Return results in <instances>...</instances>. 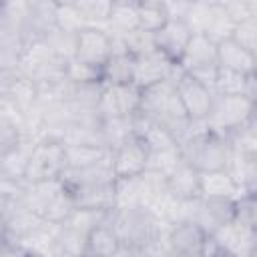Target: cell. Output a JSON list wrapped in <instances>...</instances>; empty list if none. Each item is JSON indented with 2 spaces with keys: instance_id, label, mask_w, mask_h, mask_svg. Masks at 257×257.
I'll return each instance as SVG.
<instances>
[{
  "instance_id": "1",
  "label": "cell",
  "mask_w": 257,
  "mask_h": 257,
  "mask_svg": "<svg viewBox=\"0 0 257 257\" xmlns=\"http://www.w3.org/2000/svg\"><path fill=\"white\" fill-rule=\"evenodd\" d=\"M22 205L32 213H36L46 223H54V225H62L76 209L70 191L64 187L60 179L28 185Z\"/></svg>"
},
{
  "instance_id": "2",
  "label": "cell",
  "mask_w": 257,
  "mask_h": 257,
  "mask_svg": "<svg viewBox=\"0 0 257 257\" xmlns=\"http://www.w3.org/2000/svg\"><path fill=\"white\" fill-rule=\"evenodd\" d=\"M64 169V145L60 141H36L28 155L22 179L28 185L52 181L60 179Z\"/></svg>"
},
{
  "instance_id": "3",
  "label": "cell",
  "mask_w": 257,
  "mask_h": 257,
  "mask_svg": "<svg viewBox=\"0 0 257 257\" xmlns=\"http://www.w3.org/2000/svg\"><path fill=\"white\" fill-rule=\"evenodd\" d=\"M255 118V102L245 96H217L213 100L207 124L213 133L227 137L231 131L247 124Z\"/></svg>"
},
{
  "instance_id": "4",
  "label": "cell",
  "mask_w": 257,
  "mask_h": 257,
  "mask_svg": "<svg viewBox=\"0 0 257 257\" xmlns=\"http://www.w3.org/2000/svg\"><path fill=\"white\" fill-rule=\"evenodd\" d=\"M183 76H185V72L181 70V66L177 62L169 60L167 56H163L159 50L135 58L133 84L139 90H145V88H149L157 82H163V80L177 84Z\"/></svg>"
},
{
  "instance_id": "5",
  "label": "cell",
  "mask_w": 257,
  "mask_h": 257,
  "mask_svg": "<svg viewBox=\"0 0 257 257\" xmlns=\"http://www.w3.org/2000/svg\"><path fill=\"white\" fill-rule=\"evenodd\" d=\"M139 108H141V90L135 84H104L96 106L102 120L128 118L137 114Z\"/></svg>"
},
{
  "instance_id": "6",
  "label": "cell",
  "mask_w": 257,
  "mask_h": 257,
  "mask_svg": "<svg viewBox=\"0 0 257 257\" xmlns=\"http://www.w3.org/2000/svg\"><path fill=\"white\" fill-rule=\"evenodd\" d=\"M235 201H205L193 199L189 209V221L195 223L207 237H211L221 225L233 221Z\"/></svg>"
},
{
  "instance_id": "7",
  "label": "cell",
  "mask_w": 257,
  "mask_h": 257,
  "mask_svg": "<svg viewBox=\"0 0 257 257\" xmlns=\"http://www.w3.org/2000/svg\"><path fill=\"white\" fill-rule=\"evenodd\" d=\"M211 237L231 257H255L257 233L251 227L239 225L237 221H229L221 225Z\"/></svg>"
},
{
  "instance_id": "8",
  "label": "cell",
  "mask_w": 257,
  "mask_h": 257,
  "mask_svg": "<svg viewBox=\"0 0 257 257\" xmlns=\"http://www.w3.org/2000/svg\"><path fill=\"white\" fill-rule=\"evenodd\" d=\"M175 90L179 94V100H181L189 120H207V116L211 114V108H213V100H215V92L211 88L195 82L193 78H189L185 74L175 84Z\"/></svg>"
},
{
  "instance_id": "9",
  "label": "cell",
  "mask_w": 257,
  "mask_h": 257,
  "mask_svg": "<svg viewBox=\"0 0 257 257\" xmlns=\"http://www.w3.org/2000/svg\"><path fill=\"white\" fill-rule=\"evenodd\" d=\"M110 56H112V40L104 28H84L78 32L74 60L88 62L94 66H104Z\"/></svg>"
},
{
  "instance_id": "10",
  "label": "cell",
  "mask_w": 257,
  "mask_h": 257,
  "mask_svg": "<svg viewBox=\"0 0 257 257\" xmlns=\"http://www.w3.org/2000/svg\"><path fill=\"white\" fill-rule=\"evenodd\" d=\"M147 159H149V149L145 147V143L139 141L137 137L128 139L110 153L114 177L124 179V177L141 175L147 169Z\"/></svg>"
},
{
  "instance_id": "11",
  "label": "cell",
  "mask_w": 257,
  "mask_h": 257,
  "mask_svg": "<svg viewBox=\"0 0 257 257\" xmlns=\"http://www.w3.org/2000/svg\"><path fill=\"white\" fill-rule=\"evenodd\" d=\"M44 225H46L44 219H40L36 213H32L22 203H18L10 211V215L6 217V221L2 223V227H0V241H6V243L16 245L18 241L26 239L28 235L40 231Z\"/></svg>"
},
{
  "instance_id": "12",
  "label": "cell",
  "mask_w": 257,
  "mask_h": 257,
  "mask_svg": "<svg viewBox=\"0 0 257 257\" xmlns=\"http://www.w3.org/2000/svg\"><path fill=\"white\" fill-rule=\"evenodd\" d=\"M153 36H155V48L169 60L179 62V58L193 34L183 20H167V24L161 26L157 32H153Z\"/></svg>"
},
{
  "instance_id": "13",
  "label": "cell",
  "mask_w": 257,
  "mask_h": 257,
  "mask_svg": "<svg viewBox=\"0 0 257 257\" xmlns=\"http://www.w3.org/2000/svg\"><path fill=\"white\" fill-rule=\"evenodd\" d=\"M241 195H245L235 181L229 177V173L223 171H209L199 173V199L205 201H235Z\"/></svg>"
},
{
  "instance_id": "14",
  "label": "cell",
  "mask_w": 257,
  "mask_h": 257,
  "mask_svg": "<svg viewBox=\"0 0 257 257\" xmlns=\"http://www.w3.org/2000/svg\"><path fill=\"white\" fill-rule=\"evenodd\" d=\"M181 70L187 74L191 70L203 68V66H215L217 64V44H213L203 34H193L177 62Z\"/></svg>"
},
{
  "instance_id": "15",
  "label": "cell",
  "mask_w": 257,
  "mask_h": 257,
  "mask_svg": "<svg viewBox=\"0 0 257 257\" xmlns=\"http://www.w3.org/2000/svg\"><path fill=\"white\" fill-rule=\"evenodd\" d=\"M217 66L249 76L255 74L257 70V54L245 50L243 46H239L235 40L229 38L217 44Z\"/></svg>"
},
{
  "instance_id": "16",
  "label": "cell",
  "mask_w": 257,
  "mask_h": 257,
  "mask_svg": "<svg viewBox=\"0 0 257 257\" xmlns=\"http://www.w3.org/2000/svg\"><path fill=\"white\" fill-rule=\"evenodd\" d=\"M213 92L217 96H245L255 102V96H257L255 74L245 76V74H239L227 68H219L215 84H213Z\"/></svg>"
},
{
  "instance_id": "17",
  "label": "cell",
  "mask_w": 257,
  "mask_h": 257,
  "mask_svg": "<svg viewBox=\"0 0 257 257\" xmlns=\"http://www.w3.org/2000/svg\"><path fill=\"white\" fill-rule=\"evenodd\" d=\"M207 235L191 221L173 225L167 235V245L185 257H201V249Z\"/></svg>"
},
{
  "instance_id": "18",
  "label": "cell",
  "mask_w": 257,
  "mask_h": 257,
  "mask_svg": "<svg viewBox=\"0 0 257 257\" xmlns=\"http://www.w3.org/2000/svg\"><path fill=\"white\" fill-rule=\"evenodd\" d=\"M169 195L179 201H193L199 199V171L189 163L181 161L177 169L167 177Z\"/></svg>"
},
{
  "instance_id": "19",
  "label": "cell",
  "mask_w": 257,
  "mask_h": 257,
  "mask_svg": "<svg viewBox=\"0 0 257 257\" xmlns=\"http://www.w3.org/2000/svg\"><path fill=\"white\" fill-rule=\"evenodd\" d=\"M76 209H96V211H112L114 209V183L112 185H92V187H76L68 189Z\"/></svg>"
},
{
  "instance_id": "20",
  "label": "cell",
  "mask_w": 257,
  "mask_h": 257,
  "mask_svg": "<svg viewBox=\"0 0 257 257\" xmlns=\"http://www.w3.org/2000/svg\"><path fill=\"white\" fill-rule=\"evenodd\" d=\"M225 171L229 173V177L235 181V185L243 193H255V185H257V157L229 151V159H227Z\"/></svg>"
},
{
  "instance_id": "21",
  "label": "cell",
  "mask_w": 257,
  "mask_h": 257,
  "mask_svg": "<svg viewBox=\"0 0 257 257\" xmlns=\"http://www.w3.org/2000/svg\"><path fill=\"white\" fill-rule=\"evenodd\" d=\"M6 100L14 106V110L22 116L38 102V86L28 76H22L18 72L12 74L8 88H6Z\"/></svg>"
},
{
  "instance_id": "22",
  "label": "cell",
  "mask_w": 257,
  "mask_h": 257,
  "mask_svg": "<svg viewBox=\"0 0 257 257\" xmlns=\"http://www.w3.org/2000/svg\"><path fill=\"white\" fill-rule=\"evenodd\" d=\"M24 50H26V44L20 30L0 28V70L16 72Z\"/></svg>"
},
{
  "instance_id": "23",
  "label": "cell",
  "mask_w": 257,
  "mask_h": 257,
  "mask_svg": "<svg viewBox=\"0 0 257 257\" xmlns=\"http://www.w3.org/2000/svg\"><path fill=\"white\" fill-rule=\"evenodd\" d=\"M60 225L46 223L40 231L28 235L26 239L18 241L16 245L22 249L26 257H56V247H54V237Z\"/></svg>"
},
{
  "instance_id": "24",
  "label": "cell",
  "mask_w": 257,
  "mask_h": 257,
  "mask_svg": "<svg viewBox=\"0 0 257 257\" xmlns=\"http://www.w3.org/2000/svg\"><path fill=\"white\" fill-rule=\"evenodd\" d=\"M233 30H235V22L225 12L221 0H211V8H209V16H207V22L203 28V36H207L213 44H221L233 36Z\"/></svg>"
},
{
  "instance_id": "25",
  "label": "cell",
  "mask_w": 257,
  "mask_h": 257,
  "mask_svg": "<svg viewBox=\"0 0 257 257\" xmlns=\"http://www.w3.org/2000/svg\"><path fill=\"white\" fill-rule=\"evenodd\" d=\"M135 28H139L137 2H133V0H112L108 22H106V32L108 34H126Z\"/></svg>"
},
{
  "instance_id": "26",
  "label": "cell",
  "mask_w": 257,
  "mask_h": 257,
  "mask_svg": "<svg viewBox=\"0 0 257 257\" xmlns=\"http://www.w3.org/2000/svg\"><path fill=\"white\" fill-rule=\"evenodd\" d=\"M110 155V151L102 147H92V145H64V163L66 169L78 171V169H88L98 165Z\"/></svg>"
},
{
  "instance_id": "27",
  "label": "cell",
  "mask_w": 257,
  "mask_h": 257,
  "mask_svg": "<svg viewBox=\"0 0 257 257\" xmlns=\"http://www.w3.org/2000/svg\"><path fill=\"white\" fill-rule=\"evenodd\" d=\"M120 249V241L108 223L98 225L86 237V257H110Z\"/></svg>"
},
{
  "instance_id": "28",
  "label": "cell",
  "mask_w": 257,
  "mask_h": 257,
  "mask_svg": "<svg viewBox=\"0 0 257 257\" xmlns=\"http://www.w3.org/2000/svg\"><path fill=\"white\" fill-rule=\"evenodd\" d=\"M86 237L66 225H60L54 237L56 257H86Z\"/></svg>"
},
{
  "instance_id": "29",
  "label": "cell",
  "mask_w": 257,
  "mask_h": 257,
  "mask_svg": "<svg viewBox=\"0 0 257 257\" xmlns=\"http://www.w3.org/2000/svg\"><path fill=\"white\" fill-rule=\"evenodd\" d=\"M135 58L131 54H114L102 66L104 84H133Z\"/></svg>"
},
{
  "instance_id": "30",
  "label": "cell",
  "mask_w": 257,
  "mask_h": 257,
  "mask_svg": "<svg viewBox=\"0 0 257 257\" xmlns=\"http://www.w3.org/2000/svg\"><path fill=\"white\" fill-rule=\"evenodd\" d=\"M76 32H68L62 28H52L44 36V44L50 48V52L60 58L62 62H70L76 56Z\"/></svg>"
},
{
  "instance_id": "31",
  "label": "cell",
  "mask_w": 257,
  "mask_h": 257,
  "mask_svg": "<svg viewBox=\"0 0 257 257\" xmlns=\"http://www.w3.org/2000/svg\"><path fill=\"white\" fill-rule=\"evenodd\" d=\"M86 28H104L108 22L112 0H74Z\"/></svg>"
},
{
  "instance_id": "32",
  "label": "cell",
  "mask_w": 257,
  "mask_h": 257,
  "mask_svg": "<svg viewBox=\"0 0 257 257\" xmlns=\"http://www.w3.org/2000/svg\"><path fill=\"white\" fill-rule=\"evenodd\" d=\"M137 16H139V28L147 32H157L169 20L165 4L159 0L137 2Z\"/></svg>"
},
{
  "instance_id": "33",
  "label": "cell",
  "mask_w": 257,
  "mask_h": 257,
  "mask_svg": "<svg viewBox=\"0 0 257 257\" xmlns=\"http://www.w3.org/2000/svg\"><path fill=\"white\" fill-rule=\"evenodd\" d=\"M227 147L233 153H241V155H251L257 157V128H255V118L249 120L247 124L231 131L227 137Z\"/></svg>"
},
{
  "instance_id": "34",
  "label": "cell",
  "mask_w": 257,
  "mask_h": 257,
  "mask_svg": "<svg viewBox=\"0 0 257 257\" xmlns=\"http://www.w3.org/2000/svg\"><path fill=\"white\" fill-rule=\"evenodd\" d=\"M110 211H96V209H74L72 215L62 223L82 235H88L92 229H96L102 223H108Z\"/></svg>"
},
{
  "instance_id": "35",
  "label": "cell",
  "mask_w": 257,
  "mask_h": 257,
  "mask_svg": "<svg viewBox=\"0 0 257 257\" xmlns=\"http://www.w3.org/2000/svg\"><path fill=\"white\" fill-rule=\"evenodd\" d=\"M114 209H141L139 175L114 181Z\"/></svg>"
},
{
  "instance_id": "36",
  "label": "cell",
  "mask_w": 257,
  "mask_h": 257,
  "mask_svg": "<svg viewBox=\"0 0 257 257\" xmlns=\"http://www.w3.org/2000/svg\"><path fill=\"white\" fill-rule=\"evenodd\" d=\"M66 80L72 84H98L102 82V66H94V64L80 62V60H70L66 62Z\"/></svg>"
},
{
  "instance_id": "37",
  "label": "cell",
  "mask_w": 257,
  "mask_h": 257,
  "mask_svg": "<svg viewBox=\"0 0 257 257\" xmlns=\"http://www.w3.org/2000/svg\"><path fill=\"white\" fill-rule=\"evenodd\" d=\"M124 42V48L126 52L133 56V58H139V56H145V54H151L155 52V36L153 32H147V30H141V28H135L126 34H118Z\"/></svg>"
},
{
  "instance_id": "38",
  "label": "cell",
  "mask_w": 257,
  "mask_h": 257,
  "mask_svg": "<svg viewBox=\"0 0 257 257\" xmlns=\"http://www.w3.org/2000/svg\"><path fill=\"white\" fill-rule=\"evenodd\" d=\"M56 28L76 32V34L86 28L74 0L72 2H56Z\"/></svg>"
},
{
  "instance_id": "39",
  "label": "cell",
  "mask_w": 257,
  "mask_h": 257,
  "mask_svg": "<svg viewBox=\"0 0 257 257\" xmlns=\"http://www.w3.org/2000/svg\"><path fill=\"white\" fill-rule=\"evenodd\" d=\"M181 161H183V157H181L179 147L177 149H169V151H151L149 159H147V169L159 171L165 177H169L177 169V165Z\"/></svg>"
},
{
  "instance_id": "40",
  "label": "cell",
  "mask_w": 257,
  "mask_h": 257,
  "mask_svg": "<svg viewBox=\"0 0 257 257\" xmlns=\"http://www.w3.org/2000/svg\"><path fill=\"white\" fill-rule=\"evenodd\" d=\"M233 221L239 225L257 227V203H255V193H245L239 199H235V211H233Z\"/></svg>"
},
{
  "instance_id": "41",
  "label": "cell",
  "mask_w": 257,
  "mask_h": 257,
  "mask_svg": "<svg viewBox=\"0 0 257 257\" xmlns=\"http://www.w3.org/2000/svg\"><path fill=\"white\" fill-rule=\"evenodd\" d=\"M221 4L235 24L257 18V0H221Z\"/></svg>"
},
{
  "instance_id": "42",
  "label": "cell",
  "mask_w": 257,
  "mask_h": 257,
  "mask_svg": "<svg viewBox=\"0 0 257 257\" xmlns=\"http://www.w3.org/2000/svg\"><path fill=\"white\" fill-rule=\"evenodd\" d=\"M231 40H235L245 50L257 54V18H251V20H245V22L235 24V30H233Z\"/></svg>"
},
{
  "instance_id": "43",
  "label": "cell",
  "mask_w": 257,
  "mask_h": 257,
  "mask_svg": "<svg viewBox=\"0 0 257 257\" xmlns=\"http://www.w3.org/2000/svg\"><path fill=\"white\" fill-rule=\"evenodd\" d=\"M20 141V131L14 126V124H8V122H0V159L12 151Z\"/></svg>"
},
{
  "instance_id": "44",
  "label": "cell",
  "mask_w": 257,
  "mask_h": 257,
  "mask_svg": "<svg viewBox=\"0 0 257 257\" xmlns=\"http://www.w3.org/2000/svg\"><path fill=\"white\" fill-rule=\"evenodd\" d=\"M0 257H26V255L22 253V249L18 245L0 241Z\"/></svg>"
},
{
  "instance_id": "45",
  "label": "cell",
  "mask_w": 257,
  "mask_h": 257,
  "mask_svg": "<svg viewBox=\"0 0 257 257\" xmlns=\"http://www.w3.org/2000/svg\"><path fill=\"white\" fill-rule=\"evenodd\" d=\"M110 257H139V253H137L135 249H131V247H122V245H120V249H118L116 253H112Z\"/></svg>"
}]
</instances>
